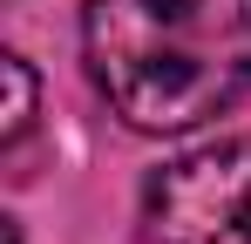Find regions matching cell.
<instances>
[{
    "mask_svg": "<svg viewBox=\"0 0 251 244\" xmlns=\"http://www.w3.org/2000/svg\"><path fill=\"white\" fill-rule=\"evenodd\" d=\"M82 61L136 136H190L251 88V0H82Z\"/></svg>",
    "mask_w": 251,
    "mask_h": 244,
    "instance_id": "1",
    "label": "cell"
},
{
    "mask_svg": "<svg viewBox=\"0 0 251 244\" xmlns=\"http://www.w3.org/2000/svg\"><path fill=\"white\" fill-rule=\"evenodd\" d=\"M150 244H251V143H204L143 183Z\"/></svg>",
    "mask_w": 251,
    "mask_h": 244,
    "instance_id": "2",
    "label": "cell"
},
{
    "mask_svg": "<svg viewBox=\"0 0 251 244\" xmlns=\"http://www.w3.org/2000/svg\"><path fill=\"white\" fill-rule=\"evenodd\" d=\"M0 81H7V122H0V143L7 149H21V136L34 129V68L21 61V54H0Z\"/></svg>",
    "mask_w": 251,
    "mask_h": 244,
    "instance_id": "3",
    "label": "cell"
}]
</instances>
